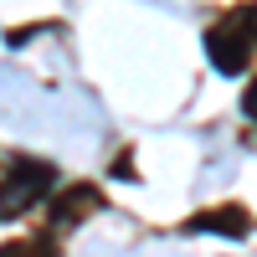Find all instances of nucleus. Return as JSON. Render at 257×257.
I'll return each mask as SVG.
<instances>
[{
    "label": "nucleus",
    "mask_w": 257,
    "mask_h": 257,
    "mask_svg": "<svg viewBox=\"0 0 257 257\" xmlns=\"http://www.w3.org/2000/svg\"><path fill=\"white\" fill-rule=\"evenodd\" d=\"M52 180H57V170H52L47 160H16V165L6 170V180H0V221L31 211V201L47 196Z\"/></svg>",
    "instance_id": "obj_2"
},
{
    "label": "nucleus",
    "mask_w": 257,
    "mask_h": 257,
    "mask_svg": "<svg viewBox=\"0 0 257 257\" xmlns=\"http://www.w3.org/2000/svg\"><path fill=\"white\" fill-rule=\"evenodd\" d=\"M185 231H216V237H231V242H237V237L252 231V221H247L242 206H216V211H206V216H190Z\"/></svg>",
    "instance_id": "obj_3"
},
{
    "label": "nucleus",
    "mask_w": 257,
    "mask_h": 257,
    "mask_svg": "<svg viewBox=\"0 0 257 257\" xmlns=\"http://www.w3.org/2000/svg\"><path fill=\"white\" fill-rule=\"evenodd\" d=\"M93 201H98L93 190H77V196H62V201H57V216H52V221H57V226H67V221H77V216H82L77 206H93Z\"/></svg>",
    "instance_id": "obj_4"
},
{
    "label": "nucleus",
    "mask_w": 257,
    "mask_h": 257,
    "mask_svg": "<svg viewBox=\"0 0 257 257\" xmlns=\"http://www.w3.org/2000/svg\"><path fill=\"white\" fill-rule=\"evenodd\" d=\"M206 57L221 77H242L252 62V6H237L206 31Z\"/></svg>",
    "instance_id": "obj_1"
}]
</instances>
